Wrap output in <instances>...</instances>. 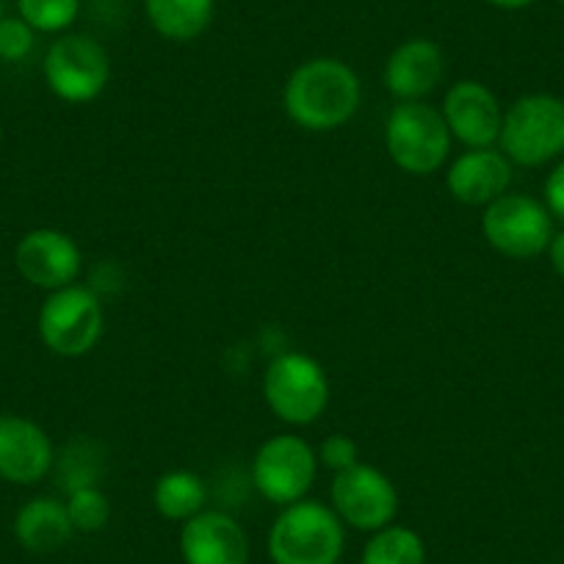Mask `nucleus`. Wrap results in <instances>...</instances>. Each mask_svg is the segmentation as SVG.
Here are the masks:
<instances>
[{"label":"nucleus","instance_id":"1","mask_svg":"<svg viewBox=\"0 0 564 564\" xmlns=\"http://www.w3.org/2000/svg\"><path fill=\"white\" fill-rule=\"evenodd\" d=\"M360 75L346 62L329 56L302 62L282 89V108L289 119L311 133L344 128L360 111Z\"/></svg>","mask_w":564,"mask_h":564},{"label":"nucleus","instance_id":"2","mask_svg":"<svg viewBox=\"0 0 564 564\" xmlns=\"http://www.w3.org/2000/svg\"><path fill=\"white\" fill-rule=\"evenodd\" d=\"M344 547V520L333 507L313 498L282 507L265 540L271 564H338Z\"/></svg>","mask_w":564,"mask_h":564},{"label":"nucleus","instance_id":"3","mask_svg":"<svg viewBox=\"0 0 564 564\" xmlns=\"http://www.w3.org/2000/svg\"><path fill=\"white\" fill-rule=\"evenodd\" d=\"M452 133L441 108L430 102H399L384 119V150L406 175H435L452 153Z\"/></svg>","mask_w":564,"mask_h":564},{"label":"nucleus","instance_id":"4","mask_svg":"<svg viewBox=\"0 0 564 564\" xmlns=\"http://www.w3.org/2000/svg\"><path fill=\"white\" fill-rule=\"evenodd\" d=\"M265 406L289 426H311L329 406V377L316 357L282 351L263 373Z\"/></svg>","mask_w":564,"mask_h":564},{"label":"nucleus","instance_id":"5","mask_svg":"<svg viewBox=\"0 0 564 564\" xmlns=\"http://www.w3.org/2000/svg\"><path fill=\"white\" fill-rule=\"evenodd\" d=\"M498 148L512 164L542 166L564 153V100L525 95L503 111Z\"/></svg>","mask_w":564,"mask_h":564},{"label":"nucleus","instance_id":"6","mask_svg":"<svg viewBox=\"0 0 564 564\" xmlns=\"http://www.w3.org/2000/svg\"><path fill=\"white\" fill-rule=\"evenodd\" d=\"M40 338L53 355L84 357L100 344L106 333V307L100 296L86 285H67L47 294L36 316Z\"/></svg>","mask_w":564,"mask_h":564},{"label":"nucleus","instance_id":"7","mask_svg":"<svg viewBox=\"0 0 564 564\" xmlns=\"http://www.w3.org/2000/svg\"><path fill=\"white\" fill-rule=\"evenodd\" d=\"M318 476V454L300 435H271L254 452L249 465L252 487L276 507L302 501L313 490Z\"/></svg>","mask_w":564,"mask_h":564},{"label":"nucleus","instance_id":"8","mask_svg":"<svg viewBox=\"0 0 564 564\" xmlns=\"http://www.w3.org/2000/svg\"><path fill=\"white\" fill-rule=\"evenodd\" d=\"M45 84L58 100L84 106L97 100L111 80V58L106 47L86 34H62L42 62Z\"/></svg>","mask_w":564,"mask_h":564},{"label":"nucleus","instance_id":"9","mask_svg":"<svg viewBox=\"0 0 564 564\" xmlns=\"http://www.w3.org/2000/svg\"><path fill=\"white\" fill-rule=\"evenodd\" d=\"M481 232L487 243L503 258L531 260L547 252L553 238L551 210L529 194H503L481 214Z\"/></svg>","mask_w":564,"mask_h":564},{"label":"nucleus","instance_id":"10","mask_svg":"<svg viewBox=\"0 0 564 564\" xmlns=\"http://www.w3.org/2000/svg\"><path fill=\"white\" fill-rule=\"evenodd\" d=\"M329 501L344 525L366 534L384 529L399 514V490L393 479L384 470L362 463L335 474L329 485Z\"/></svg>","mask_w":564,"mask_h":564},{"label":"nucleus","instance_id":"11","mask_svg":"<svg viewBox=\"0 0 564 564\" xmlns=\"http://www.w3.org/2000/svg\"><path fill=\"white\" fill-rule=\"evenodd\" d=\"M14 265L25 282L51 294L78 282L84 271V252L69 232L40 227L18 241Z\"/></svg>","mask_w":564,"mask_h":564},{"label":"nucleus","instance_id":"12","mask_svg":"<svg viewBox=\"0 0 564 564\" xmlns=\"http://www.w3.org/2000/svg\"><path fill=\"white\" fill-rule=\"evenodd\" d=\"M448 133L468 150L496 148L503 124V108L490 86L481 80H457L441 106Z\"/></svg>","mask_w":564,"mask_h":564},{"label":"nucleus","instance_id":"13","mask_svg":"<svg viewBox=\"0 0 564 564\" xmlns=\"http://www.w3.org/2000/svg\"><path fill=\"white\" fill-rule=\"evenodd\" d=\"M56 463V448L40 423L14 412H0V479L36 485Z\"/></svg>","mask_w":564,"mask_h":564},{"label":"nucleus","instance_id":"14","mask_svg":"<svg viewBox=\"0 0 564 564\" xmlns=\"http://www.w3.org/2000/svg\"><path fill=\"white\" fill-rule=\"evenodd\" d=\"M181 556L186 564H249V536L230 512L203 509L181 523Z\"/></svg>","mask_w":564,"mask_h":564},{"label":"nucleus","instance_id":"15","mask_svg":"<svg viewBox=\"0 0 564 564\" xmlns=\"http://www.w3.org/2000/svg\"><path fill=\"white\" fill-rule=\"evenodd\" d=\"M512 186V161L496 148L465 150L446 172V188L457 203L487 208Z\"/></svg>","mask_w":564,"mask_h":564},{"label":"nucleus","instance_id":"16","mask_svg":"<svg viewBox=\"0 0 564 564\" xmlns=\"http://www.w3.org/2000/svg\"><path fill=\"white\" fill-rule=\"evenodd\" d=\"M443 51L437 42L426 36H415L395 47L388 56L382 69V84L388 95H393L399 102H417L426 100L437 84L443 80Z\"/></svg>","mask_w":564,"mask_h":564},{"label":"nucleus","instance_id":"17","mask_svg":"<svg viewBox=\"0 0 564 564\" xmlns=\"http://www.w3.org/2000/svg\"><path fill=\"white\" fill-rule=\"evenodd\" d=\"M75 529L67 514V503L58 498H31L14 518V536L31 553H56L73 540Z\"/></svg>","mask_w":564,"mask_h":564},{"label":"nucleus","instance_id":"18","mask_svg":"<svg viewBox=\"0 0 564 564\" xmlns=\"http://www.w3.org/2000/svg\"><path fill=\"white\" fill-rule=\"evenodd\" d=\"M144 14L164 40L192 42L214 23L216 0H144Z\"/></svg>","mask_w":564,"mask_h":564},{"label":"nucleus","instance_id":"19","mask_svg":"<svg viewBox=\"0 0 564 564\" xmlns=\"http://www.w3.org/2000/svg\"><path fill=\"white\" fill-rule=\"evenodd\" d=\"M205 503H208V487H205L203 476L194 470H166L153 487L155 512L172 523H186L194 514L203 512Z\"/></svg>","mask_w":564,"mask_h":564},{"label":"nucleus","instance_id":"20","mask_svg":"<svg viewBox=\"0 0 564 564\" xmlns=\"http://www.w3.org/2000/svg\"><path fill=\"white\" fill-rule=\"evenodd\" d=\"M360 564H426V545L415 529L390 523L373 531L362 547Z\"/></svg>","mask_w":564,"mask_h":564},{"label":"nucleus","instance_id":"21","mask_svg":"<svg viewBox=\"0 0 564 564\" xmlns=\"http://www.w3.org/2000/svg\"><path fill=\"white\" fill-rule=\"evenodd\" d=\"M53 468L58 474V487H64V492L69 496V492L80 490V487H91L100 481L102 454L91 441L69 443L62 452V457H56Z\"/></svg>","mask_w":564,"mask_h":564},{"label":"nucleus","instance_id":"22","mask_svg":"<svg viewBox=\"0 0 564 564\" xmlns=\"http://www.w3.org/2000/svg\"><path fill=\"white\" fill-rule=\"evenodd\" d=\"M18 14L36 34H64L80 14V0H18Z\"/></svg>","mask_w":564,"mask_h":564},{"label":"nucleus","instance_id":"23","mask_svg":"<svg viewBox=\"0 0 564 564\" xmlns=\"http://www.w3.org/2000/svg\"><path fill=\"white\" fill-rule=\"evenodd\" d=\"M67 514L73 520L75 531H84V534H95L102 531L111 520V501H108L106 492L100 490V485L80 487V490L69 492L67 496Z\"/></svg>","mask_w":564,"mask_h":564},{"label":"nucleus","instance_id":"24","mask_svg":"<svg viewBox=\"0 0 564 564\" xmlns=\"http://www.w3.org/2000/svg\"><path fill=\"white\" fill-rule=\"evenodd\" d=\"M36 31L20 14L0 18V62L20 64L34 53Z\"/></svg>","mask_w":564,"mask_h":564},{"label":"nucleus","instance_id":"25","mask_svg":"<svg viewBox=\"0 0 564 564\" xmlns=\"http://www.w3.org/2000/svg\"><path fill=\"white\" fill-rule=\"evenodd\" d=\"M316 454H318V465L329 468L333 474L349 470L360 463V448H357V443L351 441L349 435H340V432L324 437V443L318 446Z\"/></svg>","mask_w":564,"mask_h":564},{"label":"nucleus","instance_id":"26","mask_svg":"<svg viewBox=\"0 0 564 564\" xmlns=\"http://www.w3.org/2000/svg\"><path fill=\"white\" fill-rule=\"evenodd\" d=\"M545 208L558 221H564V161L553 166V172L545 181Z\"/></svg>","mask_w":564,"mask_h":564},{"label":"nucleus","instance_id":"27","mask_svg":"<svg viewBox=\"0 0 564 564\" xmlns=\"http://www.w3.org/2000/svg\"><path fill=\"white\" fill-rule=\"evenodd\" d=\"M547 258H551L553 271H556L558 276H564V232L551 238V243H547Z\"/></svg>","mask_w":564,"mask_h":564},{"label":"nucleus","instance_id":"28","mask_svg":"<svg viewBox=\"0 0 564 564\" xmlns=\"http://www.w3.org/2000/svg\"><path fill=\"white\" fill-rule=\"evenodd\" d=\"M487 3L496 9H503V12H518V9L531 7L534 0H487Z\"/></svg>","mask_w":564,"mask_h":564},{"label":"nucleus","instance_id":"29","mask_svg":"<svg viewBox=\"0 0 564 564\" xmlns=\"http://www.w3.org/2000/svg\"><path fill=\"white\" fill-rule=\"evenodd\" d=\"M0 139H3V128H0Z\"/></svg>","mask_w":564,"mask_h":564},{"label":"nucleus","instance_id":"30","mask_svg":"<svg viewBox=\"0 0 564 564\" xmlns=\"http://www.w3.org/2000/svg\"><path fill=\"white\" fill-rule=\"evenodd\" d=\"M558 3H564V0H558Z\"/></svg>","mask_w":564,"mask_h":564}]
</instances>
